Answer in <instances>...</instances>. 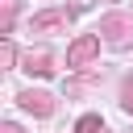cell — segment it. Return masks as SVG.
I'll return each mask as SVG.
<instances>
[{
    "label": "cell",
    "mask_w": 133,
    "mask_h": 133,
    "mask_svg": "<svg viewBox=\"0 0 133 133\" xmlns=\"http://www.w3.org/2000/svg\"><path fill=\"white\" fill-rule=\"evenodd\" d=\"M75 133H108V129H104V121H100V116H79Z\"/></svg>",
    "instance_id": "obj_6"
},
{
    "label": "cell",
    "mask_w": 133,
    "mask_h": 133,
    "mask_svg": "<svg viewBox=\"0 0 133 133\" xmlns=\"http://www.w3.org/2000/svg\"><path fill=\"white\" fill-rule=\"evenodd\" d=\"M75 21V8H50V12H37L33 17V33H58Z\"/></svg>",
    "instance_id": "obj_3"
},
{
    "label": "cell",
    "mask_w": 133,
    "mask_h": 133,
    "mask_svg": "<svg viewBox=\"0 0 133 133\" xmlns=\"http://www.w3.org/2000/svg\"><path fill=\"white\" fill-rule=\"evenodd\" d=\"M96 54H100V37H96V33H83V37L71 42V50H66V66L83 71V66H91Z\"/></svg>",
    "instance_id": "obj_2"
},
{
    "label": "cell",
    "mask_w": 133,
    "mask_h": 133,
    "mask_svg": "<svg viewBox=\"0 0 133 133\" xmlns=\"http://www.w3.org/2000/svg\"><path fill=\"white\" fill-rule=\"evenodd\" d=\"M4 133H21V129H17V125H4Z\"/></svg>",
    "instance_id": "obj_9"
},
{
    "label": "cell",
    "mask_w": 133,
    "mask_h": 133,
    "mask_svg": "<svg viewBox=\"0 0 133 133\" xmlns=\"http://www.w3.org/2000/svg\"><path fill=\"white\" fill-rule=\"evenodd\" d=\"M21 62H25V71H29V75H37V79H46V75L54 71V58H50V50H29Z\"/></svg>",
    "instance_id": "obj_5"
},
{
    "label": "cell",
    "mask_w": 133,
    "mask_h": 133,
    "mask_svg": "<svg viewBox=\"0 0 133 133\" xmlns=\"http://www.w3.org/2000/svg\"><path fill=\"white\" fill-rule=\"evenodd\" d=\"M121 108H125V112L133 116V75H129V79L121 83Z\"/></svg>",
    "instance_id": "obj_7"
},
{
    "label": "cell",
    "mask_w": 133,
    "mask_h": 133,
    "mask_svg": "<svg viewBox=\"0 0 133 133\" xmlns=\"http://www.w3.org/2000/svg\"><path fill=\"white\" fill-rule=\"evenodd\" d=\"M0 62H4V66H12V62H17V50H12V42H8V37L0 42Z\"/></svg>",
    "instance_id": "obj_8"
},
{
    "label": "cell",
    "mask_w": 133,
    "mask_h": 133,
    "mask_svg": "<svg viewBox=\"0 0 133 133\" xmlns=\"http://www.w3.org/2000/svg\"><path fill=\"white\" fill-rule=\"evenodd\" d=\"M17 100H21V108L33 112V116H50V112H54V96H50V91H33V87H29V91H21Z\"/></svg>",
    "instance_id": "obj_4"
},
{
    "label": "cell",
    "mask_w": 133,
    "mask_h": 133,
    "mask_svg": "<svg viewBox=\"0 0 133 133\" xmlns=\"http://www.w3.org/2000/svg\"><path fill=\"white\" fill-rule=\"evenodd\" d=\"M100 33H104V42H112V46H129V42H133V17L108 12V17L100 21Z\"/></svg>",
    "instance_id": "obj_1"
}]
</instances>
